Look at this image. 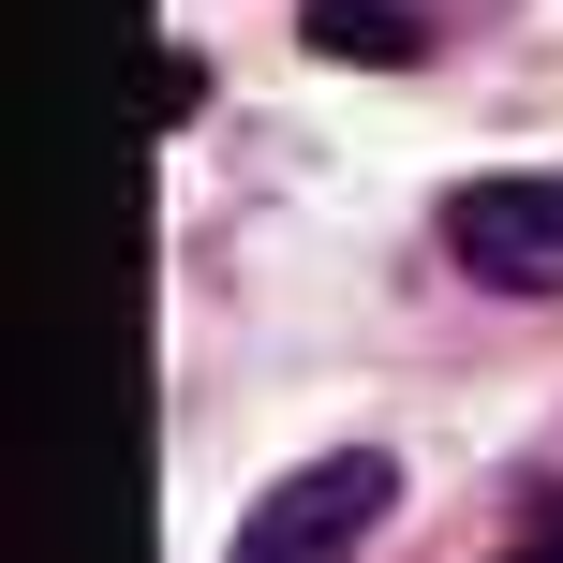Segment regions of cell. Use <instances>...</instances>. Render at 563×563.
Wrapping results in <instances>:
<instances>
[{"label":"cell","instance_id":"4","mask_svg":"<svg viewBox=\"0 0 563 563\" xmlns=\"http://www.w3.org/2000/svg\"><path fill=\"white\" fill-rule=\"evenodd\" d=\"M208 104V59L194 45H164V75H148V119H164V134H178V119H194Z\"/></svg>","mask_w":563,"mask_h":563},{"label":"cell","instance_id":"1","mask_svg":"<svg viewBox=\"0 0 563 563\" xmlns=\"http://www.w3.org/2000/svg\"><path fill=\"white\" fill-rule=\"evenodd\" d=\"M386 505H400V460H371V445L297 460V475H282L267 505L238 519V549H223V563H341V549H356Z\"/></svg>","mask_w":563,"mask_h":563},{"label":"cell","instance_id":"3","mask_svg":"<svg viewBox=\"0 0 563 563\" xmlns=\"http://www.w3.org/2000/svg\"><path fill=\"white\" fill-rule=\"evenodd\" d=\"M297 30H311L327 59H371V75L430 59V15H416V0H297Z\"/></svg>","mask_w":563,"mask_h":563},{"label":"cell","instance_id":"5","mask_svg":"<svg viewBox=\"0 0 563 563\" xmlns=\"http://www.w3.org/2000/svg\"><path fill=\"white\" fill-rule=\"evenodd\" d=\"M505 563H563V534H549V549H505Z\"/></svg>","mask_w":563,"mask_h":563},{"label":"cell","instance_id":"2","mask_svg":"<svg viewBox=\"0 0 563 563\" xmlns=\"http://www.w3.org/2000/svg\"><path fill=\"white\" fill-rule=\"evenodd\" d=\"M445 253L489 297H563V178H475V194H445Z\"/></svg>","mask_w":563,"mask_h":563}]
</instances>
